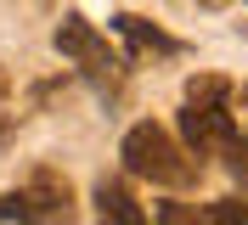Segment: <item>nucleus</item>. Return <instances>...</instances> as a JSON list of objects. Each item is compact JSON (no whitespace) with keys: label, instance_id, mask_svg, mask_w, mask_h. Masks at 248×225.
<instances>
[{"label":"nucleus","instance_id":"1","mask_svg":"<svg viewBox=\"0 0 248 225\" xmlns=\"http://www.w3.org/2000/svg\"><path fill=\"white\" fill-rule=\"evenodd\" d=\"M119 158H124V169L130 175H141V180H153V186H192L198 180V158L175 141L164 124H136V130L124 135V147H119Z\"/></svg>","mask_w":248,"mask_h":225},{"label":"nucleus","instance_id":"2","mask_svg":"<svg viewBox=\"0 0 248 225\" xmlns=\"http://www.w3.org/2000/svg\"><path fill=\"white\" fill-rule=\"evenodd\" d=\"M74 225L79 209H74V186L57 175V169H34L17 192L0 197V225Z\"/></svg>","mask_w":248,"mask_h":225},{"label":"nucleus","instance_id":"3","mask_svg":"<svg viewBox=\"0 0 248 225\" xmlns=\"http://www.w3.org/2000/svg\"><path fill=\"white\" fill-rule=\"evenodd\" d=\"M51 45H57L62 57L74 62L79 74L91 79V85H102V90H119V79H124V68H119V57L108 51V40L85 23V17H62L57 23V34H51Z\"/></svg>","mask_w":248,"mask_h":225},{"label":"nucleus","instance_id":"4","mask_svg":"<svg viewBox=\"0 0 248 225\" xmlns=\"http://www.w3.org/2000/svg\"><path fill=\"white\" fill-rule=\"evenodd\" d=\"M237 135V119H232V102H186L181 107V147L192 158H215L226 141Z\"/></svg>","mask_w":248,"mask_h":225},{"label":"nucleus","instance_id":"5","mask_svg":"<svg viewBox=\"0 0 248 225\" xmlns=\"http://www.w3.org/2000/svg\"><path fill=\"white\" fill-rule=\"evenodd\" d=\"M113 34H119V40L130 45L136 57H175V51H181V40H175V34L153 29L147 17H130V12H119V17H113Z\"/></svg>","mask_w":248,"mask_h":225},{"label":"nucleus","instance_id":"6","mask_svg":"<svg viewBox=\"0 0 248 225\" xmlns=\"http://www.w3.org/2000/svg\"><path fill=\"white\" fill-rule=\"evenodd\" d=\"M96 220L102 225H147V209L124 180H96Z\"/></svg>","mask_w":248,"mask_h":225},{"label":"nucleus","instance_id":"7","mask_svg":"<svg viewBox=\"0 0 248 225\" xmlns=\"http://www.w3.org/2000/svg\"><path fill=\"white\" fill-rule=\"evenodd\" d=\"M198 225H248V197H220V203H203Z\"/></svg>","mask_w":248,"mask_h":225},{"label":"nucleus","instance_id":"8","mask_svg":"<svg viewBox=\"0 0 248 225\" xmlns=\"http://www.w3.org/2000/svg\"><path fill=\"white\" fill-rule=\"evenodd\" d=\"M186 102H232V85L220 74H192L186 79Z\"/></svg>","mask_w":248,"mask_h":225},{"label":"nucleus","instance_id":"9","mask_svg":"<svg viewBox=\"0 0 248 225\" xmlns=\"http://www.w3.org/2000/svg\"><path fill=\"white\" fill-rule=\"evenodd\" d=\"M220 152H226V169H232V175L248 186V130H237V135H232V141H226Z\"/></svg>","mask_w":248,"mask_h":225},{"label":"nucleus","instance_id":"10","mask_svg":"<svg viewBox=\"0 0 248 225\" xmlns=\"http://www.w3.org/2000/svg\"><path fill=\"white\" fill-rule=\"evenodd\" d=\"M243 113H248V85H243Z\"/></svg>","mask_w":248,"mask_h":225}]
</instances>
